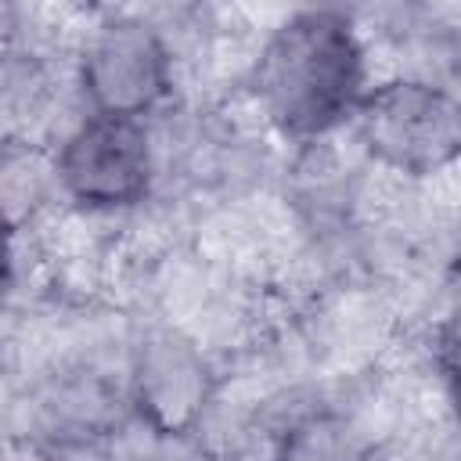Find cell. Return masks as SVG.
Here are the masks:
<instances>
[{"instance_id": "cell-1", "label": "cell", "mask_w": 461, "mask_h": 461, "mask_svg": "<svg viewBox=\"0 0 461 461\" xmlns=\"http://www.w3.org/2000/svg\"><path fill=\"white\" fill-rule=\"evenodd\" d=\"M249 83L281 137L313 144L353 119L371 86L367 50L346 11L303 7L263 40Z\"/></svg>"}, {"instance_id": "cell-2", "label": "cell", "mask_w": 461, "mask_h": 461, "mask_svg": "<svg viewBox=\"0 0 461 461\" xmlns=\"http://www.w3.org/2000/svg\"><path fill=\"white\" fill-rule=\"evenodd\" d=\"M360 148L403 176H432L461 151V104L454 90L421 76L371 83L349 119Z\"/></svg>"}, {"instance_id": "cell-3", "label": "cell", "mask_w": 461, "mask_h": 461, "mask_svg": "<svg viewBox=\"0 0 461 461\" xmlns=\"http://www.w3.org/2000/svg\"><path fill=\"white\" fill-rule=\"evenodd\" d=\"M86 115L148 122L173 97V54L144 18H112L83 47L76 68Z\"/></svg>"}, {"instance_id": "cell-4", "label": "cell", "mask_w": 461, "mask_h": 461, "mask_svg": "<svg viewBox=\"0 0 461 461\" xmlns=\"http://www.w3.org/2000/svg\"><path fill=\"white\" fill-rule=\"evenodd\" d=\"M58 191L86 212L140 205L155 184V151L144 122L83 115L54 151Z\"/></svg>"}, {"instance_id": "cell-5", "label": "cell", "mask_w": 461, "mask_h": 461, "mask_svg": "<svg viewBox=\"0 0 461 461\" xmlns=\"http://www.w3.org/2000/svg\"><path fill=\"white\" fill-rule=\"evenodd\" d=\"M220 378L202 346L176 328H151L130 357L126 407L158 439H187L212 411Z\"/></svg>"}, {"instance_id": "cell-6", "label": "cell", "mask_w": 461, "mask_h": 461, "mask_svg": "<svg viewBox=\"0 0 461 461\" xmlns=\"http://www.w3.org/2000/svg\"><path fill=\"white\" fill-rule=\"evenodd\" d=\"M270 461H367V450L342 411L313 407L277 432Z\"/></svg>"}, {"instance_id": "cell-7", "label": "cell", "mask_w": 461, "mask_h": 461, "mask_svg": "<svg viewBox=\"0 0 461 461\" xmlns=\"http://www.w3.org/2000/svg\"><path fill=\"white\" fill-rule=\"evenodd\" d=\"M50 187H58L54 155H43L25 140L0 148V209L14 220V227L22 223L25 212L32 216L47 202Z\"/></svg>"}, {"instance_id": "cell-8", "label": "cell", "mask_w": 461, "mask_h": 461, "mask_svg": "<svg viewBox=\"0 0 461 461\" xmlns=\"http://www.w3.org/2000/svg\"><path fill=\"white\" fill-rule=\"evenodd\" d=\"M14 238H18V227L14 220L0 209V295L11 288L14 281Z\"/></svg>"}, {"instance_id": "cell-9", "label": "cell", "mask_w": 461, "mask_h": 461, "mask_svg": "<svg viewBox=\"0 0 461 461\" xmlns=\"http://www.w3.org/2000/svg\"><path fill=\"white\" fill-rule=\"evenodd\" d=\"M14 43H18V11L0 7V61L14 50Z\"/></svg>"}]
</instances>
